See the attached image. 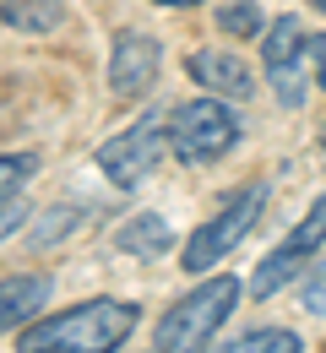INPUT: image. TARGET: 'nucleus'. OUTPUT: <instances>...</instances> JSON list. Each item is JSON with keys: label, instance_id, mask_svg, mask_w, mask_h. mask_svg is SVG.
<instances>
[{"label": "nucleus", "instance_id": "f257e3e1", "mask_svg": "<svg viewBox=\"0 0 326 353\" xmlns=\"http://www.w3.org/2000/svg\"><path fill=\"white\" fill-rule=\"evenodd\" d=\"M141 310L125 299H88L77 310L22 326V353H114L136 332Z\"/></svg>", "mask_w": 326, "mask_h": 353}, {"label": "nucleus", "instance_id": "f03ea898", "mask_svg": "<svg viewBox=\"0 0 326 353\" xmlns=\"http://www.w3.org/2000/svg\"><path fill=\"white\" fill-rule=\"evenodd\" d=\"M239 305V283L234 277H212L196 294H185L180 305H169V315L152 332V353H201L207 337L229 321V310Z\"/></svg>", "mask_w": 326, "mask_h": 353}, {"label": "nucleus", "instance_id": "7ed1b4c3", "mask_svg": "<svg viewBox=\"0 0 326 353\" xmlns=\"http://www.w3.org/2000/svg\"><path fill=\"white\" fill-rule=\"evenodd\" d=\"M239 141V120L218 98H190L169 114V147L180 163H212Z\"/></svg>", "mask_w": 326, "mask_h": 353}, {"label": "nucleus", "instance_id": "20e7f679", "mask_svg": "<svg viewBox=\"0 0 326 353\" xmlns=\"http://www.w3.org/2000/svg\"><path fill=\"white\" fill-rule=\"evenodd\" d=\"M261 212H267V185L245 190V196H239L234 207H223L218 218H207V223H201V228L190 234L185 261H180V266H185L190 277H196V272H207V266H218V261H223V256L234 250V245H239V239H245V234L256 228V218H261Z\"/></svg>", "mask_w": 326, "mask_h": 353}, {"label": "nucleus", "instance_id": "39448f33", "mask_svg": "<svg viewBox=\"0 0 326 353\" xmlns=\"http://www.w3.org/2000/svg\"><path fill=\"white\" fill-rule=\"evenodd\" d=\"M163 141H169V125L163 120H136L131 131L109 136L103 147H98V169L114 179L120 190H131V185H141V179L152 174V163H158V152H163Z\"/></svg>", "mask_w": 326, "mask_h": 353}, {"label": "nucleus", "instance_id": "423d86ee", "mask_svg": "<svg viewBox=\"0 0 326 353\" xmlns=\"http://www.w3.org/2000/svg\"><path fill=\"white\" fill-rule=\"evenodd\" d=\"M267 77H272V92H278L283 109H299L305 103V28H299V17H283L278 28L267 33Z\"/></svg>", "mask_w": 326, "mask_h": 353}, {"label": "nucleus", "instance_id": "0eeeda50", "mask_svg": "<svg viewBox=\"0 0 326 353\" xmlns=\"http://www.w3.org/2000/svg\"><path fill=\"white\" fill-rule=\"evenodd\" d=\"M158 65H163L158 39H147V33H120L114 49H109V88L120 92V98H141V92L152 88Z\"/></svg>", "mask_w": 326, "mask_h": 353}, {"label": "nucleus", "instance_id": "6e6552de", "mask_svg": "<svg viewBox=\"0 0 326 353\" xmlns=\"http://www.w3.org/2000/svg\"><path fill=\"white\" fill-rule=\"evenodd\" d=\"M190 77L201 88H212L218 98H250V65L229 54V49H201L190 54Z\"/></svg>", "mask_w": 326, "mask_h": 353}, {"label": "nucleus", "instance_id": "1a4fd4ad", "mask_svg": "<svg viewBox=\"0 0 326 353\" xmlns=\"http://www.w3.org/2000/svg\"><path fill=\"white\" fill-rule=\"evenodd\" d=\"M44 305H49V277H44V272L6 277V283H0V332H17V326H28V321H33Z\"/></svg>", "mask_w": 326, "mask_h": 353}, {"label": "nucleus", "instance_id": "9d476101", "mask_svg": "<svg viewBox=\"0 0 326 353\" xmlns=\"http://www.w3.org/2000/svg\"><path fill=\"white\" fill-rule=\"evenodd\" d=\"M114 245L125 250V256H163L169 245H174V228H169V218H158V212H136V218L125 223L120 234H114Z\"/></svg>", "mask_w": 326, "mask_h": 353}, {"label": "nucleus", "instance_id": "9b49d317", "mask_svg": "<svg viewBox=\"0 0 326 353\" xmlns=\"http://www.w3.org/2000/svg\"><path fill=\"white\" fill-rule=\"evenodd\" d=\"M0 17L22 33H54L65 22V0H6Z\"/></svg>", "mask_w": 326, "mask_h": 353}, {"label": "nucleus", "instance_id": "f8f14e48", "mask_svg": "<svg viewBox=\"0 0 326 353\" xmlns=\"http://www.w3.org/2000/svg\"><path fill=\"white\" fill-rule=\"evenodd\" d=\"M321 245H326V196L305 212V218H299V228L283 239L278 250H283V256H294V261H305V256H316Z\"/></svg>", "mask_w": 326, "mask_h": 353}, {"label": "nucleus", "instance_id": "ddd939ff", "mask_svg": "<svg viewBox=\"0 0 326 353\" xmlns=\"http://www.w3.org/2000/svg\"><path fill=\"white\" fill-rule=\"evenodd\" d=\"M207 353H299V337L283 332V326H256V332L234 337L223 348H207Z\"/></svg>", "mask_w": 326, "mask_h": 353}, {"label": "nucleus", "instance_id": "4468645a", "mask_svg": "<svg viewBox=\"0 0 326 353\" xmlns=\"http://www.w3.org/2000/svg\"><path fill=\"white\" fill-rule=\"evenodd\" d=\"M294 272H299V261H294V256H283V250H272L267 261L256 266V277H250V294H261V299H267V294H278V288L294 277Z\"/></svg>", "mask_w": 326, "mask_h": 353}, {"label": "nucleus", "instance_id": "2eb2a0df", "mask_svg": "<svg viewBox=\"0 0 326 353\" xmlns=\"http://www.w3.org/2000/svg\"><path fill=\"white\" fill-rule=\"evenodd\" d=\"M33 169H39L33 158H17V152H0V207L22 196V185L33 179Z\"/></svg>", "mask_w": 326, "mask_h": 353}, {"label": "nucleus", "instance_id": "dca6fc26", "mask_svg": "<svg viewBox=\"0 0 326 353\" xmlns=\"http://www.w3.org/2000/svg\"><path fill=\"white\" fill-rule=\"evenodd\" d=\"M256 22H261V17H256L250 0H239V6H223V11H218V28H223V33H239V39L256 33Z\"/></svg>", "mask_w": 326, "mask_h": 353}, {"label": "nucleus", "instance_id": "f3484780", "mask_svg": "<svg viewBox=\"0 0 326 353\" xmlns=\"http://www.w3.org/2000/svg\"><path fill=\"white\" fill-rule=\"evenodd\" d=\"M305 310H310V315H326V266H316L310 283H305Z\"/></svg>", "mask_w": 326, "mask_h": 353}, {"label": "nucleus", "instance_id": "a211bd4d", "mask_svg": "<svg viewBox=\"0 0 326 353\" xmlns=\"http://www.w3.org/2000/svg\"><path fill=\"white\" fill-rule=\"evenodd\" d=\"M305 54H310V77H316V88H326V33L305 39Z\"/></svg>", "mask_w": 326, "mask_h": 353}, {"label": "nucleus", "instance_id": "6ab92c4d", "mask_svg": "<svg viewBox=\"0 0 326 353\" xmlns=\"http://www.w3.org/2000/svg\"><path fill=\"white\" fill-rule=\"evenodd\" d=\"M22 218H28V201H22V196H17V201H6V207H0V239H6L11 228H22Z\"/></svg>", "mask_w": 326, "mask_h": 353}, {"label": "nucleus", "instance_id": "aec40b11", "mask_svg": "<svg viewBox=\"0 0 326 353\" xmlns=\"http://www.w3.org/2000/svg\"><path fill=\"white\" fill-rule=\"evenodd\" d=\"M158 6H196V0H158Z\"/></svg>", "mask_w": 326, "mask_h": 353}, {"label": "nucleus", "instance_id": "412c9836", "mask_svg": "<svg viewBox=\"0 0 326 353\" xmlns=\"http://www.w3.org/2000/svg\"><path fill=\"white\" fill-rule=\"evenodd\" d=\"M316 6H326V0H316Z\"/></svg>", "mask_w": 326, "mask_h": 353}, {"label": "nucleus", "instance_id": "4be33fe9", "mask_svg": "<svg viewBox=\"0 0 326 353\" xmlns=\"http://www.w3.org/2000/svg\"><path fill=\"white\" fill-rule=\"evenodd\" d=\"M321 141H326V131H321Z\"/></svg>", "mask_w": 326, "mask_h": 353}]
</instances>
